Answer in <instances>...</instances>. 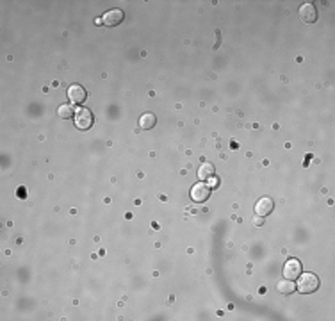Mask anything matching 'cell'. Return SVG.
I'll use <instances>...</instances> for the list:
<instances>
[{"label":"cell","mask_w":335,"mask_h":321,"mask_svg":"<svg viewBox=\"0 0 335 321\" xmlns=\"http://www.w3.org/2000/svg\"><path fill=\"white\" fill-rule=\"evenodd\" d=\"M317 287H319V278L314 273H301L298 277V282H296V291L301 293V295L314 293Z\"/></svg>","instance_id":"cell-1"},{"label":"cell","mask_w":335,"mask_h":321,"mask_svg":"<svg viewBox=\"0 0 335 321\" xmlns=\"http://www.w3.org/2000/svg\"><path fill=\"white\" fill-rule=\"evenodd\" d=\"M75 125H77V128H80V130H88V128H91V125H93L95 118H93V113L89 111L88 107H79L77 111H75Z\"/></svg>","instance_id":"cell-2"},{"label":"cell","mask_w":335,"mask_h":321,"mask_svg":"<svg viewBox=\"0 0 335 321\" xmlns=\"http://www.w3.org/2000/svg\"><path fill=\"white\" fill-rule=\"evenodd\" d=\"M209 197H211V186H207V184H203V182L192 186V189H191L192 202L203 203V202H207Z\"/></svg>","instance_id":"cell-3"},{"label":"cell","mask_w":335,"mask_h":321,"mask_svg":"<svg viewBox=\"0 0 335 321\" xmlns=\"http://www.w3.org/2000/svg\"><path fill=\"white\" fill-rule=\"evenodd\" d=\"M301 275V262L298 259H289L284 266V277L289 280H296Z\"/></svg>","instance_id":"cell-4"},{"label":"cell","mask_w":335,"mask_h":321,"mask_svg":"<svg viewBox=\"0 0 335 321\" xmlns=\"http://www.w3.org/2000/svg\"><path fill=\"white\" fill-rule=\"evenodd\" d=\"M123 18H125V15L121 9H111L102 16V24L109 25V27H116V25H120L123 22Z\"/></svg>","instance_id":"cell-5"},{"label":"cell","mask_w":335,"mask_h":321,"mask_svg":"<svg viewBox=\"0 0 335 321\" xmlns=\"http://www.w3.org/2000/svg\"><path fill=\"white\" fill-rule=\"evenodd\" d=\"M88 93H86V89L79 84H73L68 88V100L72 104H84V100H86Z\"/></svg>","instance_id":"cell-6"},{"label":"cell","mask_w":335,"mask_h":321,"mask_svg":"<svg viewBox=\"0 0 335 321\" xmlns=\"http://www.w3.org/2000/svg\"><path fill=\"white\" fill-rule=\"evenodd\" d=\"M298 15H300L301 22H305V24H314L317 20V11H315L314 4H309V2L301 5Z\"/></svg>","instance_id":"cell-7"},{"label":"cell","mask_w":335,"mask_h":321,"mask_svg":"<svg viewBox=\"0 0 335 321\" xmlns=\"http://www.w3.org/2000/svg\"><path fill=\"white\" fill-rule=\"evenodd\" d=\"M273 207H275V203H273L271 198L264 197L255 203V213L257 216H267V214H271Z\"/></svg>","instance_id":"cell-8"},{"label":"cell","mask_w":335,"mask_h":321,"mask_svg":"<svg viewBox=\"0 0 335 321\" xmlns=\"http://www.w3.org/2000/svg\"><path fill=\"white\" fill-rule=\"evenodd\" d=\"M276 289H278V293H282V295H291V293L296 291V284H294V280L286 278V280H280L276 284Z\"/></svg>","instance_id":"cell-9"},{"label":"cell","mask_w":335,"mask_h":321,"mask_svg":"<svg viewBox=\"0 0 335 321\" xmlns=\"http://www.w3.org/2000/svg\"><path fill=\"white\" fill-rule=\"evenodd\" d=\"M214 175V166L211 163H202L198 166V178L200 180H207Z\"/></svg>","instance_id":"cell-10"},{"label":"cell","mask_w":335,"mask_h":321,"mask_svg":"<svg viewBox=\"0 0 335 321\" xmlns=\"http://www.w3.org/2000/svg\"><path fill=\"white\" fill-rule=\"evenodd\" d=\"M155 122H157L155 114L146 113V114H143V116L139 118V128H143V130H150V128H153Z\"/></svg>","instance_id":"cell-11"},{"label":"cell","mask_w":335,"mask_h":321,"mask_svg":"<svg viewBox=\"0 0 335 321\" xmlns=\"http://www.w3.org/2000/svg\"><path fill=\"white\" fill-rule=\"evenodd\" d=\"M57 116H59V118H63V120L72 118V116H75L73 107H72V105H70V104H63V105H59V109H57Z\"/></svg>","instance_id":"cell-12"},{"label":"cell","mask_w":335,"mask_h":321,"mask_svg":"<svg viewBox=\"0 0 335 321\" xmlns=\"http://www.w3.org/2000/svg\"><path fill=\"white\" fill-rule=\"evenodd\" d=\"M251 222H253V225H255V227H262V225H264V218H262V216H255L253 220H251Z\"/></svg>","instance_id":"cell-13"}]
</instances>
